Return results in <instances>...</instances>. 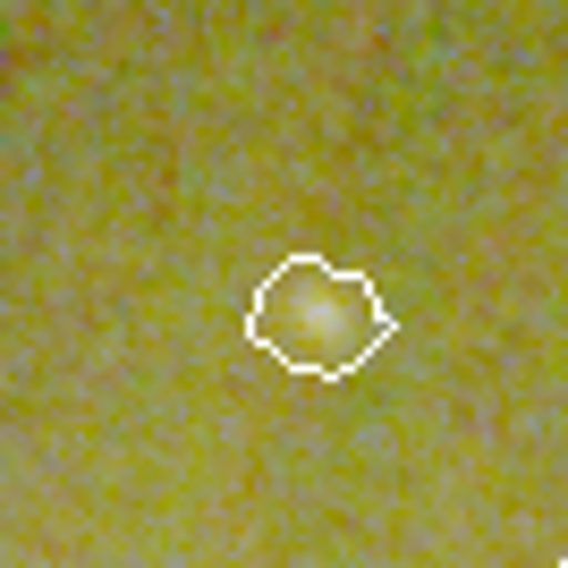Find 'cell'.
Returning a JSON list of instances; mask_svg holds the SVG:
<instances>
[{"label": "cell", "instance_id": "obj_1", "mask_svg": "<svg viewBox=\"0 0 568 568\" xmlns=\"http://www.w3.org/2000/svg\"><path fill=\"white\" fill-rule=\"evenodd\" d=\"M246 339L306 382H348L356 365H374L390 348V306L374 297L365 272H339L323 255H288L246 297Z\"/></svg>", "mask_w": 568, "mask_h": 568}]
</instances>
